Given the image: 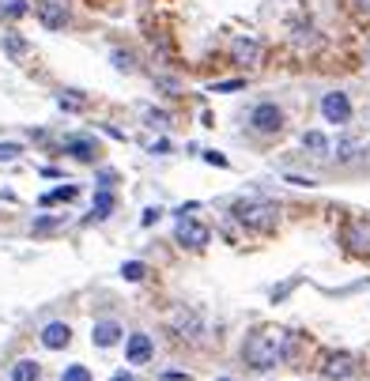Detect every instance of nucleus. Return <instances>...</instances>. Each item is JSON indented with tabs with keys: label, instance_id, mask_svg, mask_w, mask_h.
Returning a JSON list of instances; mask_svg holds the SVG:
<instances>
[{
	"label": "nucleus",
	"instance_id": "28",
	"mask_svg": "<svg viewBox=\"0 0 370 381\" xmlns=\"http://www.w3.org/2000/svg\"><path fill=\"white\" fill-rule=\"evenodd\" d=\"M204 159H208V162H215V167H227V159H223V155H215V151H208Z\"/></svg>",
	"mask_w": 370,
	"mask_h": 381
},
{
	"label": "nucleus",
	"instance_id": "26",
	"mask_svg": "<svg viewBox=\"0 0 370 381\" xmlns=\"http://www.w3.org/2000/svg\"><path fill=\"white\" fill-rule=\"evenodd\" d=\"M57 102H61V106H68V110H80V106H83V99H76V95H61Z\"/></svg>",
	"mask_w": 370,
	"mask_h": 381
},
{
	"label": "nucleus",
	"instance_id": "16",
	"mask_svg": "<svg viewBox=\"0 0 370 381\" xmlns=\"http://www.w3.org/2000/svg\"><path fill=\"white\" fill-rule=\"evenodd\" d=\"M110 212H114V193L99 189L95 193V219H110Z\"/></svg>",
	"mask_w": 370,
	"mask_h": 381
},
{
	"label": "nucleus",
	"instance_id": "24",
	"mask_svg": "<svg viewBox=\"0 0 370 381\" xmlns=\"http://www.w3.org/2000/svg\"><path fill=\"white\" fill-rule=\"evenodd\" d=\"M242 80H227V83H212V91H220V95H231V91H242Z\"/></svg>",
	"mask_w": 370,
	"mask_h": 381
},
{
	"label": "nucleus",
	"instance_id": "13",
	"mask_svg": "<svg viewBox=\"0 0 370 381\" xmlns=\"http://www.w3.org/2000/svg\"><path fill=\"white\" fill-rule=\"evenodd\" d=\"M91 340L99 347H114L117 340H121V325H117V321H99V325H95V332H91Z\"/></svg>",
	"mask_w": 370,
	"mask_h": 381
},
{
	"label": "nucleus",
	"instance_id": "22",
	"mask_svg": "<svg viewBox=\"0 0 370 381\" xmlns=\"http://www.w3.org/2000/svg\"><path fill=\"white\" fill-rule=\"evenodd\" d=\"M61 381H91V370H87V366H68L61 374Z\"/></svg>",
	"mask_w": 370,
	"mask_h": 381
},
{
	"label": "nucleus",
	"instance_id": "21",
	"mask_svg": "<svg viewBox=\"0 0 370 381\" xmlns=\"http://www.w3.org/2000/svg\"><path fill=\"white\" fill-rule=\"evenodd\" d=\"M4 49L12 53V57H23V53H27V42L19 38V35H4Z\"/></svg>",
	"mask_w": 370,
	"mask_h": 381
},
{
	"label": "nucleus",
	"instance_id": "15",
	"mask_svg": "<svg viewBox=\"0 0 370 381\" xmlns=\"http://www.w3.org/2000/svg\"><path fill=\"white\" fill-rule=\"evenodd\" d=\"M12 381H38V363L35 358H19L12 366Z\"/></svg>",
	"mask_w": 370,
	"mask_h": 381
},
{
	"label": "nucleus",
	"instance_id": "10",
	"mask_svg": "<svg viewBox=\"0 0 370 381\" xmlns=\"http://www.w3.org/2000/svg\"><path fill=\"white\" fill-rule=\"evenodd\" d=\"M231 57L238 64H261V42H253V38H234L231 42Z\"/></svg>",
	"mask_w": 370,
	"mask_h": 381
},
{
	"label": "nucleus",
	"instance_id": "25",
	"mask_svg": "<svg viewBox=\"0 0 370 381\" xmlns=\"http://www.w3.org/2000/svg\"><path fill=\"white\" fill-rule=\"evenodd\" d=\"M19 144H0V162H12V159H19Z\"/></svg>",
	"mask_w": 370,
	"mask_h": 381
},
{
	"label": "nucleus",
	"instance_id": "29",
	"mask_svg": "<svg viewBox=\"0 0 370 381\" xmlns=\"http://www.w3.org/2000/svg\"><path fill=\"white\" fill-rule=\"evenodd\" d=\"M159 215H162V212H159V208H151V212H148V215H144V226H151V223H155V219H159Z\"/></svg>",
	"mask_w": 370,
	"mask_h": 381
},
{
	"label": "nucleus",
	"instance_id": "11",
	"mask_svg": "<svg viewBox=\"0 0 370 381\" xmlns=\"http://www.w3.org/2000/svg\"><path fill=\"white\" fill-rule=\"evenodd\" d=\"M64 151H68L72 159H80V162H95V159H99V144L87 140V136H72L68 144H64Z\"/></svg>",
	"mask_w": 370,
	"mask_h": 381
},
{
	"label": "nucleus",
	"instance_id": "3",
	"mask_svg": "<svg viewBox=\"0 0 370 381\" xmlns=\"http://www.w3.org/2000/svg\"><path fill=\"white\" fill-rule=\"evenodd\" d=\"M249 125H253V133L272 136L284 128V110H280L276 102H261V106H253V114H249Z\"/></svg>",
	"mask_w": 370,
	"mask_h": 381
},
{
	"label": "nucleus",
	"instance_id": "23",
	"mask_svg": "<svg viewBox=\"0 0 370 381\" xmlns=\"http://www.w3.org/2000/svg\"><path fill=\"white\" fill-rule=\"evenodd\" d=\"M144 272H148V268H144V265H140V260H129V265L121 268V276L136 283V279H144Z\"/></svg>",
	"mask_w": 370,
	"mask_h": 381
},
{
	"label": "nucleus",
	"instance_id": "5",
	"mask_svg": "<svg viewBox=\"0 0 370 381\" xmlns=\"http://www.w3.org/2000/svg\"><path fill=\"white\" fill-rule=\"evenodd\" d=\"M208 226L197 223V219H185V215H178V242L189 246V249H204L208 246Z\"/></svg>",
	"mask_w": 370,
	"mask_h": 381
},
{
	"label": "nucleus",
	"instance_id": "8",
	"mask_svg": "<svg viewBox=\"0 0 370 381\" xmlns=\"http://www.w3.org/2000/svg\"><path fill=\"white\" fill-rule=\"evenodd\" d=\"M125 358H129L133 366H144L148 358H151V336H148V332H133V336H129Z\"/></svg>",
	"mask_w": 370,
	"mask_h": 381
},
{
	"label": "nucleus",
	"instance_id": "30",
	"mask_svg": "<svg viewBox=\"0 0 370 381\" xmlns=\"http://www.w3.org/2000/svg\"><path fill=\"white\" fill-rule=\"evenodd\" d=\"M352 8H359V12L370 16V0H352Z\"/></svg>",
	"mask_w": 370,
	"mask_h": 381
},
{
	"label": "nucleus",
	"instance_id": "18",
	"mask_svg": "<svg viewBox=\"0 0 370 381\" xmlns=\"http://www.w3.org/2000/svg\"><path fill=\"white\" fill-rule=\"evenodd\" d=\"M76 197V185H61V189H53V193H46V197H42V204H57V200H72Z\"/></svg>",
	"mask_w": 370,
	"mask_h": 381
},
{
	"label": "nucleus",
	"instance_id": "9",
	"mask_svg": "<svg viewBox=\"0 0 370 381\" xmlns=\"http://www.w3.org/2000/svg\"><path fill=\"white\" fill-rule=\"evenodd\" d=\"M68 340H72V329L64 321H49L46 329H42V344L49 347V351H61V347H68Z\"/></svg>",
	"mask_w": 370,
	"mask_h": 381
},
{
	"label": "nucleus",
	"instance_id": "6",
	"mask_svg": "<svg viewBox=\"0 0 370 381\" xmlns=\"http://www.w3.org/2000/svg\"><path fill=\"white\" fill-rule=\"evenodd\" d=\"M35 12H38V19H42V27H46V30H64V23H68V12L61 8V0H42Z\"/></svg>",
	"mask_w": 370,
	"mask_h": 381
},
{
	"label": "nucleus",
	"instance_id": "27",
	"mask_svg": "<svg viewBox=\"0 0 370 381\" xmlns=\"http://www.w3.org/2000/svg\"><path fill=\"white\" fill-rule=\"evenodd\" d=\"M53 226H57V219H38L35 231H53Z\"/></svg>",
	"mask_w": 370,
	"mask_h": 381
},
{
	"label": "nucleus",
	"instance_id": "12",
	"mask_svg": "<svg viewBox=\"0 0 370 381\" xmlns=\"http://www.w3.org/2000/svg\"><path fill=\"white\" fill-rule=\"evenodd\" d=\"M325 370V377H333V381H344V377H352V370H355V358L352 355H329V363L321 366Z\"/></svg>",
	"mask_w": 370,
	"mask_h": 381
},
{
	"label": "nucleus",
	"instance_id": "32",
	"mask_svg": "<svg viewBox=\"0 0 370 381\" xmlns=\"http://www.w3.org/2000/svg\"><path fill=\"white\" fill-rule=\"evenodd\" d=\"M220 381H231V377H220Z\"/></svg>",
	"mask_w": 370,
	"mask_h": 381
},
{
	"label": "nucleus",
	"instance_id": "14",
	"mask_svg": "<svg viewBox=\"0 0 370 381\" xmlns=\"http://www.w3.org/2000/svg\"><path fill=\"white\" fill-rule=\"evenodd\" d=\"M302 147L310 155H329V136L325 133H302Z\"/></svg>",
	"mask_w": 370,
	"mask_h": 381
},
{
	"label": "nucleus",
	"instance_id": "20",
	"mask_svg": "<svg viewBox=\"0 0 370 381\" xmlns=\"http://www.w3.org/2000/svg\"><path fill=\"white\" fill-rule=\"evenodd\" d=\"M0 12H8V16H27L30 4H27V0H0Z\"/></svg>",
	"mask_w": 370,
	"mask_h": 381
},
{
	"label": "nucleus",
	"instance_id": "7",
	"mask_svg": "<svg viewBox=\"0 0 370 381\" xmlns=\"http://www.w3.org/2000/svg\"><path fill=\"white\" fill-rule=\"evenodd\" d=\"M347 249H359V253H370V219H352L344 231Z\"/></svg>",
	"mask_w": 370,
	"mask_h": 381
},
{
	"label": "nucleus",
	"instance_id": "2",
	"mask_svg": "<svg viewBox=\"0 0 370 381\" xmlns=\"http://www.w3.org/2000/svg\"><path fill=\"white\" fill-rule=\"evenodd\" d=\"M234 215H238V223L253 226V231H272V223H276V208L265 200H242L234 208Z\"/></svg>",
	"mask_w": 370,
	"mask_h": 381
},
{
	"label": "nucleus",
	"instance_id": "4",
	"mask_svg": "<svg viewBox=\"0 0 370 381\" xmlns=\"http://www.w3.org/2000/svg\"><path fill=\"white\" fill-rule=\"evenodd\" d=\"M321 117L325 121H333V125H347L352 121V102H347V95L344 91H329L321 99Z\"/></svg>",
	"mask_w": 370,
	"mask_h": 381
},
{
	"label": "nucleus",
	"instance_id": "31",
	"mask_svg": "<svg viewBox=\"0 0 370 381\" xmlns=\"http://www.w3.org/2000/svg\"><path fill=\"white\" fill-rule=\"evenodd\" d=\"M110 381H133V374H125V370H117V374H114Z\"/></svg>",
	"mask_w": 370,
	"mask_h": 381
},
{
	"label": "nucleus",
	"instance_id": "19",
	"mask_svg": "<svg viewBox=\"0 0 370 381\" xmlns=\"http://www.w3.org/2000/svg\"><path fill=\"white\" fill-rule=\"evenodd\" d=\"M114 68H117V72H133V68H136L133 53H125V49H114Z\"/></svg>",
	"mask_w": 370,
	"mask_h": 381
},
{
	"label": "nucleus",
	"instance_id": "17",
	"mask_svg": "<svg viewBox=\"0 0 370 381\" xmlns=\"http://www.w3.org/2000/svg\"><path fill=\"white\" fill-rule=\"evenodd\" d=\"M359 155V140H352V136H344L340 144H336V162H352Z\"/></svg>",
	"mask_w": 370,
	"mask_h": 381
},
{
	"label": "nucleus",
	"instance_id": "1",
	"mask_svg": "<svg viewBox=\"0 0 370 381\" xmlns=\"http://www.w3.org/2000/svg\"><path fill=\"white\" fill-rule=\"evenodd\" d=\"M291 351H295V336L280 332V329H261L242 344V355L253 370H272L276 363H284Z\"/></svg>",
	"mask_w": 370,
	"mask_h": 381
}]
</instances>
